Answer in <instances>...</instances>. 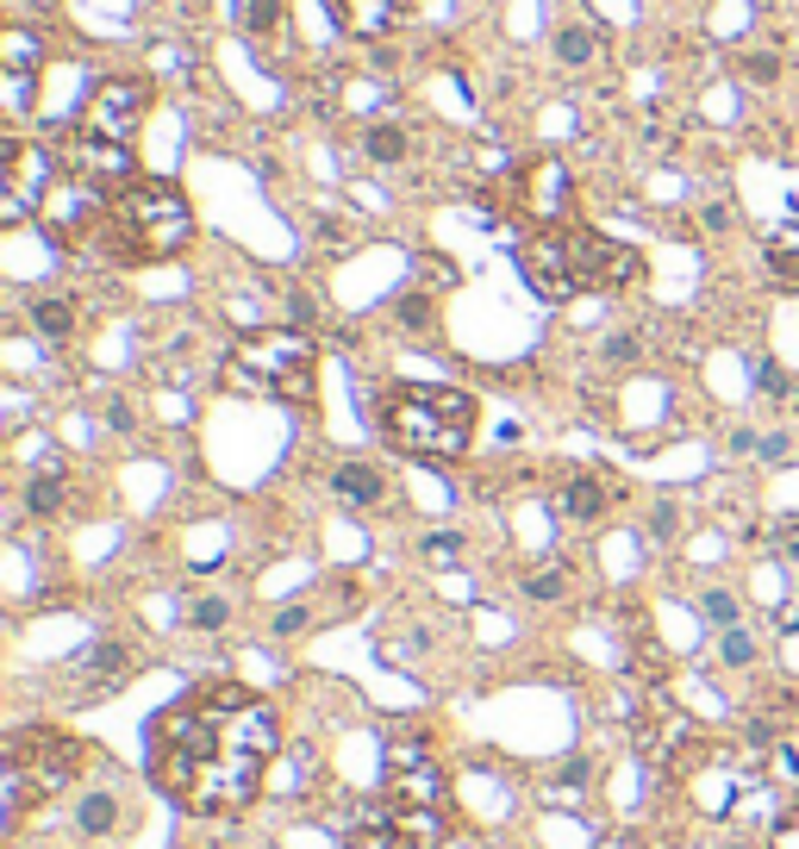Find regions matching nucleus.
Masks as SVG:
<instances>
[{"label":"nucleus","instance_id":"c756f323","mask_svg":"<svg viewBox=\"0 0 799 849\" xmlns=\"http://www.w3.org/2000/svg\"><path fill=\"white\" fill-rule=\"evenodd\" d=\"M394 313H400V325H413V331H424V325H431V300H424V294H406V300H400V306H394Z\"/></svg>","mask_w":799,"mask_h":849},{"label":"nucleus","instance_id":"2f4dec72","mask_svg":"<svg viewBox=\"0 0 799 849\" xmlns=\"http://www.w3.org/2000/svg\"><path fill=\"white\" fill-rule=\"evenodd\" d=\"M774 849H799V806L781 819V831H774Z\"/></svg>","mask_w":799,"mask_h":849},{"label":"nucleus","instance_id":"2eb2a0df","mask_svg":"<svg viewBox=\"0 0 799 849\" xmlns=\"http://www.w3.org/2000/svg\"><path fill=\"white\" fill-rule=\"evenodd\" d=\"M599 50H606V25L581 20V13H569V20L549 31V56H556L562 69H587Z\"/></svg>","mask_w":799,"mask_h":849},{"label":"nucleus","instance_id":"f8f14e48","mask_svg":"<svg viewBox=\"0 0 799 849\" xmlns=\"http://www.w3.org/2000/svg\"><path fill=\"white\" fill-rule=\"evenodd\" d=\"M56 156H63V169H69V175L100 181V188H113V194H119L125 181H138V169H131V150H125V144H100V138L69 131V138L56 144Z\"/></svg>","mask_w":799,"mask_h":849},{"label":"nucleus","instance_id":"20e7f679","mask_svg":"<svg viewBox=\"0 0 799 849\" xmlns=\"http://www.w3.org/2000/svg\"><path fill=\"white\" fill-rule=\"evenodd\" d=\"M375 431L413 462H456L474 444V394L444 381H394L375 394Z\"/></svg>","mask_w":799,"mask_h":849},{"label":"nucleus","instance_id":"c85d7f7f","mask_svg":"<svg viewBox=\"0 0 799 849\" xmlns=\"http://www.w3.org/2000/svg\"><path fill=\"white\" fill-rule=\"evenodd\" d=\"M419 549H424V562H456V556H462V537H456V531H431Z\"/></svg>","mask_w":799,"mask_h":849},{"label":"nucleus","instance_id":"473e14b6","mask_svg":"<svg viewBox=\"0 0 799 849\" xmlns=\"http://www.w3.org/2000/svg\"><path fill=\"white\" fill-rule=\"evenodd\" d=\"M275 631H281V637L306 631V606H288V612H275Z\"/></svg>","mask_w":799,"mask_h":849},{"label":"nucleus","instance_id":"72a5a7b5","mask_svg":"<svg viewBox=\"0 0 799 849\" xmlns=\"http://www.w3.org/2000/svg\"><path fill=\"white\" fill-rule=\"evenodd\" d=\"M606 356H612V363H631V356H637V338H631V331L606 338Z\"/></svg>","mask_w":799,"mask_h":849},{"label":"nucleus","instance_id":"f704fd0d","mask_svg":"<svg viewBox=\"0 0 799 849\" xmlns=\"http://www.w3.org/2000/svg\"><path fill=\"white\" fill-rule=\"evenodd\" d=\"M756 449H762L769 462H781V456H787V431H769V438H762V444H756Z\"/></svg>","mask_w":799,"mask_h":849},{"label":"nucleus","instance_id":"0eeeda50","mask_svg":"<svg viewBox=\"0 0 799 849\" xmlns=\"http://www.w3.org/2000/svg\"><path fill=\"white\" fill-rule=\"evenodd\" d=\"M144 119H150V88H144V81H131V75H106V81L88 88L81 113H75V131H81V138H100V144H125V150H131V138L144 131Z\"/></svg>","mask_w":799,"mask_h":849},{"label":"nucleus","instance_id":"aec40b11","mask_svg":"<svg viewBox=\"0 0 799 849\" xmlns=\"http://www.w3.org/2000/svg\"><path fill=\"white\" fill-rule=\"evenodd\" d=\"M406 131H400V125H369V131H363V156H369V163H381V169H388V163H400V156H406Z\"/></svg>","mask_w":799,"mask_h":849},{"label":"nucleus","instance_id":"393cba45","mask_svg":"<svg viewBox=\"0 0 799 849\" xmlns=\"http://www.w3.org/2000/svg\"><path fill=\"white\" fill-rule=\"evenodd\" d=\"M731 69L744 75V81H756V88H769V81H781V56L774 50H744Z\"/></svg>","mask_w":799,"mask_h":849},{"label":"nucleus","instance_id":"f3484780","mask_svg":"<svg viewBox=\"0 0 799 849\" xmlns=\"http://www.w3.org/2000/svg\"><path fill=\"white\" fill-rule=\"evenodd\" d=\"M331 487L344 506H381L388 499V474L375 469V462H344V469L331 474Z\"/></svg>","mask_w":799,"mask_h":849},{"label":"nucleus","instance_id":"58836bf2","mask_svg":"<svg viewBox=\"0 0 799 849\" xmlns=\"http://www.w3.org/2000/svg\"><path fill=\"white\" fill-rule=\"evenodd\" d=\"M781 549H787V556L799 562V531H787V544H781Z\"/></svg>","mask_w":799,"mask_h":849},{"label":"nucleus","instance_id":"6e6552de","mask_svg":"<svg viewBox=\"0 0 799 849\" xmlns=\"http://www.w3.org/2000/svg\"><path fill=\"white\" fill-rule=\"evenodd\" d=\"M63 175V156L50 144H25V138H7L0 144V194H7V225H25L38 206H45L50 181Z\"/></svg>","mask_w":799,"mask_h":849},{"label":"nucleus","instance_id":"6ab92c4d","mask_svg":"<svg viewBox=\"0 0 799 849\" xmlns=\"http://www.w3.org/2000/svg\"><path fill=\"white\" fill-rule=\"evenodd\" d=\"M31 325H38V338H50V344H69L75 338V300H63V294L31 300Z\"/></svg>","mask_w":799,"mask_h":849},{"label":"nucleus","instance_id":"ddd939ff","mask_svg":"<svg viewBox=\"0 0 799 849\" xmlns=\"http://www.w3.org/2000/svg\"><path fill=\"white\" fill-rule=\"evenodd\" d=\"M45 56H50L45 25H20V20L0 25V69H7V81H13L20 100H25V88H31V75L45 69Z\"/></svg>","mask_w":799,"mask_h":849},{"label":"nucleus","instance_id":"c9c22d12","mask_svg":"<svg viewBox=\"0 0 799 849\" xmlns=\"http://www.w3.org/2000/svg\"><path fill=\"white\" fill-rule=\"evenodd\" d=\"M106 424H113V431H131V406H125V400H113V406H106Z\"/></svg>","mask_w":799,"mask_h":849},{"label":"nucleus","instance_id":"a878e982","mask_svg":"<svg viewBox=\"0 0 799 849\" xmlns=\"http://www.w3.org/2000/svg\"><path fill=\"white\" fill-rule=\"evenodd\" d=\"M737 612H744V606H737V594H724V587L699 594V619H706V624H719V631H731V624H737Z\"/></svg>","mask_w":799,"mask_h":849},{"label":"nucleus","instance_id":"7ed1b4c3","mask_svg":"<svg viewBox=\"0 0 799 849\" xmlns=\"http://www.w3.org/2000/svg\"><path fill=\"white\" fill-rule=\"evenodd\" d=\"M519 275L549 300L569 306L581 294H624L644 281V256L619 238H599L581 225H537L519 244Z\"/></svg>","mask_w":799,"mask_h":849},{"label":"nucleus","instance_id":"4468645a","mask_svg":"<svg viewBox=\"0 0 799 849\" xmlns=\"http://www.w3.org/2000/svg\"><path fill=\"white\" fill-rule=\"evenodd\" d=\"M325 7H331V20L344 25L350 38H388L413 13V0H325Z\"/></svg>","mask_w":799,"mask_h":849},{"label":"nucleus","instance_id":"423d86ee","mask_svg":"<svg viewBox=\"0 0 799 849\" xmlns=\"http://www.w3.org/2000/svg\"><path fill=\"white\" fill-rule=\"evenodd\" d=\"M88 762L81 737L56 731V724H25L7 737V831L25 819V806L56 799L63 787H75V774Z\"/></svg>","mask_w":799,"mask_h":849},{"label":"nucleus","instance_id":"4be33fe9","mask_svg":"<svg viewBox=\"0 0 799 849\" xmlns=\"http://www.w3.org/2000/svg\"><path fill=\"white\" fill-rule=\"evenodd\" d=\"M281 13H288V0H238V25H244L250 38L275 31V25H281Z\"/></svg>","mask_w":799,"mask_h":849},{"label":"nucleus","instance_id":"bb28decb","mask_svg":"<svg viewBox=\"0 0 799 849\" xmlns=\"http://www.w3.org/2000/svg\"><path fill=\"white\" fill-rule=\"evenodd\" d=\"M524 594H531V599H562V594H569V574H562V569H531V574H524Z\"/></svg>","mask_w":799,"mask_h":849},{"label":"nucleus","instance_id":"9b49d317","mask_svg":"<svg viewBox=\"0 0 799 849\" xmlns=\"http://www.w3.org/2000/svg\"><path fill=\"white\" fill-rule=\"evenodd\" d=\"M519 206L537 225H562V219H569V206H574L569 163H562V156H537V163L519 175Z\"/></svg>","mask_w":799,"mask_h":849},{"label":"nucleus","instance_id":"a211bd4d","mask_svg":"<svg viewBox=\"0 0 799 849\" xmlns=\"http://www.w3.org/2000/svg\"><path fill=\"white\" fill-rule=\"evenodd\" d=\"M762 263H769L774 288H799V225H781V231H769V244H762Z\"/></svg>","mask_w":799,"mask_h":849},{"label":"nucleus","instance_id":"5701e85b","mask_svg":"<svg viewBox=\"0 0 799 849\" xmlns=\"http://www.w3.org/2000/svg\"><path fill=\"white\" fill-rule=\"evenodd\" d=\"M756 656H762V644L749 637L744 624H731V631H719V662H724V669H749Z\"/></svg>","mask_w":799,"mask_h":849},{"label":"nucleus","instance_id":"1a4fd4ad","mask_svg":"<svg viewBox=\"0 0 799 849\" xmlns=\"http://www.w3.org/2000/svg\"><path fill=\"white\" fill-rule=\"evenodd\" d=\"M381 787L394 806H413V812H437L444 806V762L431 756L424 737H394L388 744V774Z\"/></svg>","mask_w":799,"mask_h":849},{"label":"nucleus","instance_id":"f257e3e1","mask_svg":"<svg viewBox=\"0 0 799 849\" xmlns=\"http://www.w3.org/2000/svg\"><path fill=\"white\" fill-rule=\"evenodd\" d=\"M275 749H281L275 706L238 681L188 687L144 724L150 787L200 819H238L263 794Z\"/></svg>","mask_w":799,"mask_h":849},{"label":"nucleus","instance_id":"412c9836","mask_svg":"<svg viewBox=\"0 0 799 849\" xmlns=\"http://www.w3.org/2000/svg\"><path fill=\"white\" fill-rule=\"evenodd\" d=\"M25 512H31V519H56V512H63V474H38V481L25 487Z\"/></svg>","mask_w":799,"mask_h":849},{"label":"nucleus","instance_id":"39448f33","mask_svg":"<svg viewBox=\"0 0 799 849\" xmlns=\"http://www.w3.org/2000/svg\"><path fill=\"white\" fill-rule=\"evenodd\" d=\"M219 381L231 394L250 400H281V406H313V381H319V350L306 331L269 325V331H250L225 350Z\"/></svg>","mask_w":799,"mask_h":849},{"label":"nucleus","instance_id":"cd10ccee","mask_svg":"<svg viewBox=\"0 0 799 849\" xmlns=\"http://www.w3.org/2000/svg\"><path fill=\"white\" fill-rule=\"evenodd\" d=\"M194 631H225V619H231V599H219V594H206V599H194Z\"/></svg>","mask_w":799,"mask_h":849},{"label":"nucleus","instance_id":"e433bc0d","mask_svg":"<svg viewBox=\"0 0 799 849\" xmlns=\"http://www.w3.org/2000/svg\"><path fill=\"white\" fill-rule=\"evenodd\" d=\"M649 531H656V537H669V531H674V506H656V519H649Z\"/></svg>","mask_w":799,"mask_h":849},{"label":"nucleus","instance_id":"9d476101","mask_svg":"<svg viewBox=\"0 0 799 849\" xmlns=\"http://www.w3.org/2000/svg\"><path fill=\"white\" fill-rule=\"evenodd\" d=\"M344 849H437V812H413V806H394L381 794L350 824Z\"/></svg>","mask_w":799,"mask_h":849},{"label":"nucleus","instance_id":"b1692460","mask_svg":"<svg viewBox=\"0 0 799 849\" xmlns=\"http://www.w3.org/2000/svg\"><path fill=\"white\" fill-rule=\"evenodd\" d=\"M113 819H119L113 794H88V799H81V837H106V831H113Z\"/></svg>","mask_w":799,"mask_h":849},{"label":"nucleus","instance_id":"7c9ffc66","mask_svg":"<svg viewBox=\"0 0 799 849\" xmlns=\"http://www.w3.org/2000/svg\"><path fill=\"white\" fill-rule=\"evenodd\" d=\"M756 388H762V394H787V375H781V363H756Z\"/></svg>","mask_w":799,"mask_h":849},{"label":"nucleus","instance_id":"ea45409f","mask_svg":"<svg viewBox=\"0 0 799 849\" xmlns=\"http://www.w3.org/2000/svg\"><path fill=\"white\" fill-rule=\"evenodd\" d=\"M731 849H744V844H731Z\"/></svg>","mask_w":799,"mask_h":849},{"label":"nucleus","instance_id":"4c0bfd02","mask_svg":"<svg viewBox=\"0 0 799 849\" xmlns=\"http://www.w3.org/2000/svg\"><path fill=\"white\" fill-rule=\"evenodd\" d=\"M706 225H712V231H731V206H706Z\"/></svg>","mask_w":799,"mask_h":849},{"label":"nucleus","instance_id":"dca6fc26","mask_svg":"<svg viewBox=\"0 0 799 849\" xmlns=\"http://www.w3.org/2000/svg\"><path fill=\"white\" fill-rule=\"evenodd\" d=\"M612 481L606 474H569V487H562V512H569L574 524H599L606 519V506H612Z\"/></svg>","mask_w":799,"mask_h":849},{"label":"nucleus","instance_id":"f03ea898","mask_svg":"<svg viewBox=\"0 0 799 849\" xmlns=\"http://www.w3.org/2000/svg\"><path fill=\"white\" fill-rule=\"evenodd\" d=\"M194 244V213L188 194L163 181V175H138L106 200L100 225L75 250H88L94 263H119V269H144V263H169Z\"/></svg>","mask_w":799,"mask_h":849}]
</instances>
